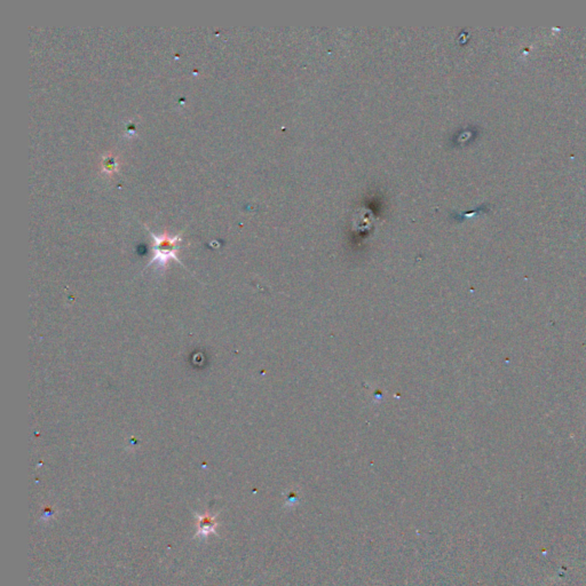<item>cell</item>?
<instances>
[{
	"label": "cell",
	"instance_id": "1",
	"mask_svg": "<svg viewBox=\"0 0 586 586\" xmlns=\"http://www.w3.org/2000/svg\"><path fill=\"white\" fill-rule=\"evenodd\" d=\"M154 237V259L153 262L158 265L164 266L168 264V260L175 259L177 260V251H178L179 237H170L168 235L155 236Z\"/></svg>",
	"mask_w": 586,
	"mask_h": 586
}]
</instances>
